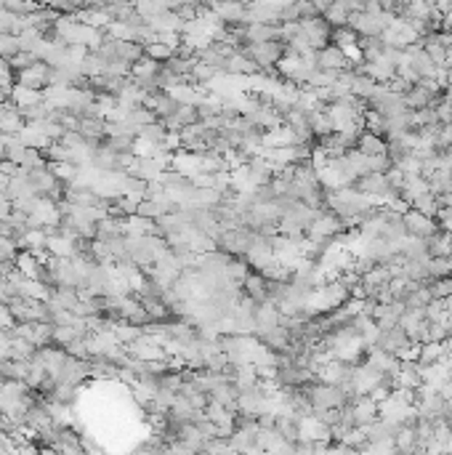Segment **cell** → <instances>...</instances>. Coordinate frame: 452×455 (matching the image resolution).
<instances>
[{
  "instance_id": "6da1fadb",
  "label": "cell",
  "mask_w": 452,
  "mask_h": 455,
  "mask_svg": "<svg viewBox=\"0 0 452 455\" xmlns=\"http://www.w3.org/2000/svg\"><path fill=\"white\" fill-rule=\"evenodd\" d=\"M394 19L396 16L389 14V11H357V14L348 16V27L357 32L360 38H364V35H383Z\"/></svg>"
},
{
  "instance_id": "7a4b0ae2",
  "label": "cell",
  "mask_w": 452,
  "mask_h": 455,
  "mask_svg": "<svg viewBox=\"0 0 452 455\" xmlns=\"http://www.w3.org/2000/svg\"><path fill=\"white\" fill-rule=\"evenodd\" d=\"M298 32H301L303 40L309 43V48H314V51H319V48H325L328 43H332V27L322 14L298 22Z\"/></svg>"
},
{
  "instance_id": "3957f363",
  "label": "cell",
  "mask_w": 452,
  "mask_h": 455,
  "mask_svg": "<svg viewBox=\"0 0 452 455\" xmlns=\"http://www.w3.org/2000/svg\"><path fill=\"white\" fill-rule=\"evenodd\" d=\"M250 59L258 64V70H271L285 59V46L280 40H264V43H248L242 48Z\"/></svg>"
},
{
  "instance_id": "277c9868",
  "label": "cell",
  "mask_w": 452,
  "mask_h": 455,
  "mask_svg": "<svg viewBox=\"0 0 452 455\" xmlns=\"http://www.w3.org/2000/svg\"><path fill=\"white\" fill-rule=\"evenodd\" d=\"M405 229L410 237H421V240H428L434 232L439 229L437 218H431V216H426V213H421L418 208H407L405 211Z\"/></svg>"
},
{
  "instance_id": "5b68a950",
  "label": "cell",
  "mask_w": 452,
  "mask_h": 455,
  "mask_svg": "<svg viewBox=\"0 0 452 455\" xmlns=\"http://www.w3.org/2000/svg\"><path fill=\"white\" fill-rule=\"evenodd\" d=\"M351 186L360 189V192H364V195H370V198H376V200L389 198V192H392V189H389V179H386V173H376V170H367V173L357 176Z\"/></svg>"
},
{
  "instance_id": "8992f818",
  "label": "cell",
  "mask_w": 452,
  "mask_h": 455,
  "mask_svg": "<svg viewBox=\"0 0 452 455\" xmlns=\"http://www.w3.org/2000/svg\"><path fill=\"white\" fill-rule=\"evenodd\" d=\"M316 67L319 70H346V67H354V64L348 61L344 48L335 46V43H328L325 48L316 51Z\"/></svg>"
},
{
  "instance_id": "52a82bcc",
  "label": "cell",
  "mask_w": 452,
  "mask_h": 455,
  "mask_svg": "<svg viewBox=\"0 0 452 455\" xmlns=\"http://www.w3.org/2000/svg\"><path fill=\"white\" fill-rule=\"evenodd\" d=\"M351 413H354V426H370L373 421L380 418V405L373 397L360 394L351 402Z\"/></svg>"
},
{
  "instance_id": "ba28073f",
  "label": "cell",
  "mask_w": 452,
  "mask_h": 455,
  "mask_svg": "<svg viewBox=\"0 0 452 455\" xmlns=\"http://www.w3.org/2000/svg\"><path fill=\"white\" fill-rule=\"evenodd\" d=\"M211 14L221 19L224 24H234V22H245V3L237 0H211L208 3Z\"/></svg>"
},
{
  "instance_id": "9c48e42d",
  "label": "cell",
  "mask_w": 452,
  "mask_h": 455,
  "mask_svg": "<svg viewBox=\"0 0 452 455\" xmlns=\"http://www.w3.org/2000/svg\"><path fill=\"white\" fill-rule=\"evenodd\" d=\"M242 293L250 296V298L258 303L269 301V280H266L261 272H256V269H250L248 277L242 280Z\"/></svg>"
},
{
  "instance_id": "30bf717a",
  "label": "cell",
  "mask_w": 452,
  "mask_h": 455,
  "mask_svg": "<svg viewBox=\"0 0 452 455\" xmlns=\"http://www.w3.org/2000/svg\"><path fill=\"white\" fill-rule=\"evenodd\" d=\"M447 351H450V341H426L418 346V365H439L447 360Z\"/></svg>"
},
{
  "instance_id": "8fae6325",
  "label": "cell",
  "mask_w": 452,
  "mask_h": 455,
  "mask_svg": "<svg viewBox=\"0 0 452 455\" xmlns=\"http://www.w3.org/2000/svg\"><path fill=\"white\" fill-rule=\"evenodd\" d=\"M280 319H282V312H280V306H277V303H271V301L258 303L256 328H253V333H264V330L277 328V325H280Z\"/></svg>"
},
{
  "instance_id": "7c38bea8",
  "label": "cell",
  "mask_w": 452,
  "mask_h": 455,
  "mask_svg": "<svg viewBox=\"0 0 452 455\" xmlns=\"http://www.w3.org/2000/svg\"><path fill=\"white\" fill-rule=\"evenodd\" d=\"M309 122H312V134H314L316 138L335 134V125H332V118H330V112H328V104H319L316 109H312V112H309Z\"/></svg>"
},
{
  "instance_id": "4fadbf2b",
  "label": "cell",
  "mask_w": 452,
  "mask_h": 455,
  "mask_svg": "<svg viewBox=\"0 0 452 455\" xmlns=\"http://www.w3.org/2000/svg\"><path fill=\"white\" fill-rule=\"evenodd\" d=\"M437 99H439V96L428 93L426 88H421L418 83H415V86H412L407 93H402V102H405V106L410 109V112H415V109H426V106L434 104Z\"/></svg>"
},
{
  "instance_id": "5bb4252c",
  "label": "cell",
  "mask_w": 452,
  "mask_h": 455,
  "mask_svg": "<svg viewBox=\"0 0 452 455\" xmlns=\"http://www.w3.org/2000/svg\"><path fill=\"white\" fill-rule=\"evenodd\" d=\"M426 248H428V256H452V232H444V229H437L428 240H426Z\"/></svg>"
},
{
  "instance_id": "9a60e30c",
  "label": "cell",
  "mask_w": 452,
  "mask_h": 455,
  "mask_svg": "<svg viewBox=\"0 0 452 455\" xmlns=\"http://www.w3.org/2000/svg\"><path fill=\"white\" fill-rule=\"evenodd\" d=\"M394 445H396V453H421V450H418L415 429L410 424H399L396 434H394Z\"/></svg>"
},
{
  "instance_id": "2e32d148",
  "label": "cell",
  "mask_w": 452,
  "mask_h": 455,
  "mask_svg": "<svg viewBox=\"0 0 452 455\" xmlns=\"http://www.w3.org/2000/svg\"><path fill=\"white\" fill-rule=\"evenodd\" d=\"M357 152H362V154H380V152H386V136H378V134L364 128L360 141H357Z\"/></svg>"
},
{
  "instance_id": "e0dca14e",
  "label": "cell",
  "mask_w": 452,
  "mask_h": 455,
  "mask_svg": "<svg viewBox=\"0 0 452 455\" xmlns=\"http://www.w3.org/2000/svg\"><path fill=\"white\" fill-rule=\"evenodd\" d=\"M378 83L373 80V77L367 75V72H362V70H357V75H354V80H351V96H357V99H370L373 93H376Z\"/></svg>"
},
{
  "instance_id": "ac0fdd59",
  "label": "cell",
  "mask_w": 452,
  "mask_h": 455,
  "mask_svg": "<svg viewBox=\"0 0 452 455\" xmlns=\"http://www.w3.org/2000/svg\"><path fill=\"white\" fill-rule=\"evenodd\" d=\"M322 16L330 22V27H344V24H348V16H351V11L346 8V3H344V0H332L330 8H325Z\"/></svg>"
},
{
  "instance_id": "d6986e66",
  "label": "cell",
  "mask_w": 452,
  "mask_h": 455,
  "mask_svg": "<svg viewBox=\"0 0 452 455\" xmlns=\"http://www.w3.org/2000/svg\"><path fill=\"white\" fill-rule=\"evenodd\" d=\"M426 182H428V192L442 195V192H450L452 189V173L444 170V168H437L431 176H426Z\"/></svg>"
},
{
  "instance_id": "ffe728a7",
  "label": "cell",
  "mask_w": 452,
  "mask_h": 455,
  "mask_svg": "<svg viewBox=\"0 0 452 455\" xmlns=\"http://www.w3.org/2000/svg\"><path fill=\"white\" fill-rule=\"evenodd\" d=\"M280 24H248V43H264V40H277Z\"/></svg>"
},
{
  "instance_id": "44dd1931",
  "label": "cell",
  "mask_w": 452,
  "mask_h": 455,
  "mask_svg": "<svg viewBox=\"0 0 452 455\" xmlns=\"http://www.w3.org/2000/svg\"><path fill=\"white\" fill-rule=\"evenodd\" d=\"M452 274V256H434L428 258V277H450Z\"/></svg>"
},
{
  "instance_id": "7402d4cb",
  "label": "cell",
  "mask_w": 452,
  "mask_h": 455,
  "mask_svg": "<svg viewBox=\"0 0 452 455\" xmlns=\"http://www.w3.org/2000/svg\"><path fill=\"white\" fill-rule=\"evenodd\" d=\"M412 208H418L421 213H426V216H437V211H439V200H437V195L434 192H426V195H421V198H415L412 200Z\"/></svg>"
},
{
  "instance_id": "603a6c76",
  "label": "cell",
  "mask_w": 452,
  "mask_h": 455,
  "mask_svg": "<svg viewBox=\"0 0 452 455\" xmlns=\"http://www.w3.org/2000/svg\"><path fill=\"white\" fill-rule=\"evenodd\" d=\"M428 288L434 298H447L452 296V274L450 277H437V280H428Z\"/></svg>"
},
{
  "instance_id": "cb8c5ba5",
  "label": "cell",
  "mask_w": 452,
  "mask_h": 455,
  "mask_svg": "<svg viewBox=\"0 0 452 455\" xmlns=\"http://www.w3.org/2000/svg\"><path fill=\"white\" fill-rule=\"evenodd\" d=\"M364 157H367V170H376V173H386L394 166L392 157L386 152H380V154H364Z\"/></svg>"
},
{
  "instance_id": "d4e9b609",
  "label": "cell",
  "mask_w": 452,
  "mask_h": 455,
  "mask_svg": "<svg viewBox=\"0 0 452 455\" xmlns=\"http://www.w3.org/2000/svg\"><path fill=\"white\" fill-rule=\"evenodd\" d=\"M293 6H296L298 22H303V19H312V16H319V8H316L312 0H293Z\"/></svg>"
},
{
  "instance_id": "484cf974",
  "label": "cell",
  "mask_w": 452,
  "mask_h": 455,
  "mask_svg": "<svg viewBox=\"0 0 452 455\" xmlns=\"http://www.w3.org/2000/svg\"><path fill=\"white\" fill-rule=\"evenodd\" d=\"M386 86H389V88H392L394 93H399V96H402V93H407V91H410V88H412V83H410V80H405V77H402V75H394L392 80L386 83Z\"/></svg>"
},
{
  "instance_id": "4316f807",
  "label": "cell",
  "mask_w": 452,
  "mask_h": 455,
  "mask_svg": "<svg viewBox=\"0 0 452 455\" xmlns=\"http://www.w3.org/2000/svg\"><path fill=\"white\" fill-rule=\"evenodd\" d=\"M312 3H314L316 8H319V14H322L325 8H330V3H332V0H312Z\"/></svg>"
},
{
  "instance_id": "83f0119b",
  "label": "cell",
  "mask_w": 452,
  "mask_h": 455,
  "mask_svg": "<svg viewBox=\"0 0 452 455\" xmlns=\"http://www.w3.org/2000/svg\"><path fill=\"white\" fill-rule=\"evenodd\" d=\"M442 99H444V102H450V104H452V86H444V91H442Z\"/></svg>"
},
{
  "instance_id": "f1b7e54d",
  "label": "cell",
  "mask_w": 452,
  "mask_h": 455,
  "mask_svg": "<svg viewBox=\"0 0 452 455\" xmlns=\"http://www.w3.org/2000/svg\"><path fill=\"white\" fill-rule=\"evenodd\" d=\"M237 3H245V6H248V3H250V0H237Z\"/></svg>"
}]
</instances>
